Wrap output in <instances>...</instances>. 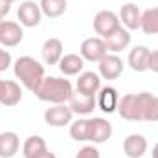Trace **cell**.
<instances>
[{
  "label": "cell",
  "instance_id": "5bb4252c",
  "mask_svg": "<svg viewBox=\"0 0 158 158\" xmlns=\"http://www.w3.org/2000/svg\"><path fill=\"white\" fill-rule=\"evenodd\" d=\"M40 53H42V61L44 64H59L61 57L64 55V46H63V40L61 39H46L42 48H40Z\"/></svg>",
  "mask_w": 158,
  "mask_h": 158
},
{
  "label": "cell",
  "instance_id": "8992f818",
  "mask_svg": "<svg viewBox=\"0 0 158 158\" xmlns=\"http://www.w3.org/2000/svg\"><path fill=\"white\" fill-rule=\"evenodd\" d=\"M17 17H19L20 24H22L24 28H37L40 24V19H42L40 6L37 2H33V0H24V2L19 6Z\"/></svg>",
  "mask_w": 158,
  "mask_h": 158
},
{
  "label": "cell",
  "instance_id": "ac0fdd59",
  "mask_svg": "<svg viewBox=\"0 0 158 158\" xmlns=\"http://www.w3.org/2000/svg\"><path fill=\"white\" fill-rule=\"evenodd\" d=\"M57 66L63 76H79L85 68V59L77 53H64Z\"/></svg>",
  "mask_w": 158,
  "mask_h": 158
},
{
  "label": "cell",
  "instance_id": "83f0119b",
  "mask_svg": "<svg viewBox=\"0 0 158 158\" xmlns=\"http://www.w3.org/2000/svg\"><path fill=\"white\" fill-rule=\"evenodd\" d=\"M147 70L158 74V50H151L149 53V61H147Z\"/></svg>",
  "mask_w": 158,
  "mask_h": 158
},
{
  "label": "cell",
  "instance_id": "7a4b0ae2",
  "mask_svg": "<svg viewBox=\"0 0 158 158\" xmlns=\"http://www.w3.org/2000/svg\"><path fill=\"white\" fill-rule=\"evenodd\" d=\"M33 94L40 101H46L52 105H61V103H68L70 96L74 94V86L64 77L46 76L39 83V86L33 90Z\"/></svg>",
  "mask_w": 158,
  "mask_h": 158
},
{
  "label": "cell",
  "instance_id": "cb8c5ba5",
  "mask_svg": "<svg viewBox=\"0 0 158 158\" xmlns=\"http://www.w3.org/2000/svg\"><path fill=\"white\" fill-rule=\"evenodd\" d=\"M140 30L145 35H158V6L142 11V26Z\"/></svg>",
  "mask_w": 158,
  "mask_h": 158
},
{
  "label": "cell",
  "instance_id": "9a60e30c",
  "mask_svg": "<svg viewBox=\"0 0 158 158\" xmlns=\"http://www.w3.org/2000/svg\"><path fill=\"white\" fill-rule=\"evenodd\" d=\"M76 90L85 96H98L101 90V76L96 72H81L76 83Z\"/></svg>",
  "mask_w": 158,
  "mask_h": 158
},
{
  "label": "cell",
  "instance_id": "52a82bcc",
  "mask_svg": "<svg viewBox=\"0 0 158 158\" xmlns=\"http://www.w3.org/2000/svg\"><path fill=\"white\" fill-rule=\"evenodd\" d=\"M72 118H74V112L66 103L53 105L44 110V121L50 127H66L72 123Z\"/></svg>",
  "mask_w": 158,
  "mask_h": 158
},
{
  "label": "cell",
  "instance_id": "f1b7e54d",
  "mask_svg": "<svg viewBox=\"0 0 158 158\" xmlns=\"http://www.w3.org/2000/svg\"><path fill=\"white\" fill-rule=\"evenodd\" d=\"M11 11V2L9 0H0V19H4Z\"/></svg>",
  "mask_w": 158,
  "mask_h": 158
},
{
  "label": "cell",
  "instance_id": "4316f807",
  "mask_svg": "<svg viewBox=\"0 0 158 158\" xmlns=\"http://www.w3.org/2000/svg\"><path fill=\"white\" fill-rule=\"evenodd\" d=\"M11 64H13L11 53H9L7 50H4V46H0V72H6Z\"/></svg>",
  "mask_w": 158,
  "mask_h": 158
},
{
  "label": "cell",
  "instance_id": "30bf717a",
  "mask_svg": "<svg viewBox=\"0 0 158 158\" xmlns=\"http://www.w3.org/2000/svg\"><path fill=\"white\" fill-rule=\"evenodd\" d=\"M112 136V125L105 118H90V129H88V142L99 145L105 143Z\"/></svg>",
  "mask_w": 158,
  "mask_h": 158
},
{
  "label": "cell",
  "instance_id": "f546056e",
  "mask_svg": "<svg viewBox=\"0 0 158 158\" xmlns=\"http://www.w3.org/2000/svg\"><path fill=\"white\" fill-rule=\"evenodd\" d=\"M35 158H57V156H55V155H53V153H52L50 149H46L44 153H40L39 156H35Z\"/></svg>",
  "mask_w": 158,
  "mask_h": 158
},
{
  "label": "cell",
  "instance_id": "4fadbf2b",
  "mask_svg": "<svg viewBox=\"0 0 158 158\" xmlns=\"http://www.w3.org/2000/svg\"><path fill=\"white\" fill-rule=\"evenodd\" d=\"M118 17H119L121 26L127 28L129 31H131V30H140V26H142V11H140V7H138L136 4H132V2H127V4L121 6Z\"/></svg>",
  "mask_w": 158,
  "mask_h": 158
},
{
  "label": "cell",
  "instance_id": "4dcf8cb0",
  "mask_svg": "<svg viewBox=\"0 0 158 158\" xmlns=\"http://www.w3.org/2000/svg\"><path fill=\"white\" fill-rule=\"evenodd\" d=\"M153 158H158V143L153 147Z\"/></svg>",
  "mask_w": 158,
  "mask_h": 158
},
{
  "label": "cell",
  "instance_id": "e0dca14e",
  "mask_svg": "<svg viewBox=\"0 0 158 158\" xmlns=\"http://www.w3.org/2000/svg\"><path fill=\"white\" fill-rule=\"evenodd\" d=\"M131 31L123 26H119L116 31H112L109 37H105V44L109 48V53H119L131 44Z\"/></svg>",
  "mask_w": 158,
  "mask_h": 158
},
{
  "label": "cell",
  "instance_id": "9c48e42d",
  "mask_svg": "<svg viewBox=\"0 0 158 158\" xmlns=\"http://www.w3.org/2000/svg\"><path fill=\"white\" fill-rule=\"evenodd\" d=\"M24 39V31L19 22L13 20H4L2 30H0V46L4 48H15Z\"/></svg>",
  "mask_w": 158,
  "mask_h": 158
},
{
  "label": "cell",
  "instance_id": "277c9868",
  "mask_svg": "<svg viewBox=\"0 0 158 158\" xmlns=\"http://www.w3.org/2000/svg\"><path fill=\"white\" fill-rule=\"evenodd\" d=\"M107 53H109V48L105 44V39L101 37H88L79 46V55L88 63H99Z\"/></svg>",
  "mask_w": 158,
  "mask_h": 158
},
{
  "label": "cell",
  "instance_id": "d6a6232c",
  "mask_svg": "<svg viewBox=\"0 0 158 158\" xmlns=\"http://www.w3.org/2000/svg\"><path fill=\"white\" fill-rule=\"evenodd\" d=\"M2 24H4V19H0V30H2Z\"/></svg>",
  "mask_w": 158,
  "mask_h": 158
},
{
  "label": "cell",
  "instance_id": "8fae6325",
  "mask_svg": "<svg viewBox=\"0 0 158 158\" xmlns=\"http://www.w3.org/2000/svg\"><path fill=\"white\" fill-rule=\"evenodd\" d=\"M68 107L72 109L74 114L88 116V114H92V112L98 109V105H96V96H85V94H81V92L76 90V92L70 96V99H68Z\"/></svg>",
  "mask_w": 158,
  "mask_h": 158
},
{
  "label": "cell",
  "instance_id": "484cf974",
  "mask_svg": "<svg viewBox=\"0 0 158 158\" xmlns=\"http://www.w3.org/2000/svg\"><path fill=\"white\" fill-rule=\"evenodd\" d=\"M76 158H101V155H99V151L94 145H85V147H81L77 151Z\"/></svg>",
  "mask_w": 158,
  "mask_h": 158
},
{
  "label": "cell",
  "instance_id": "836d02e7",
  "mask_svg": "<svg viewBox=\"0 0 158 158\" xmlns=\"http://www.w3.org/2000/svg\"><path fill=\"white\" fill-rule=\"evenodd\" d=\"M9 2H11V4H13V2H17V0H9Z\"/></svg>",
  "mask_w": 158,
  "mask_h": 158
},
{
  "label": "cell",
  "instance_id": "3957f363",
  "mask_svg": "<svg viewBox=\"0 0 158 158\" xmlns=\"http://www.w3.org/2000/svg\"><path fill=\"white\" fill-rule=\"evenodd\" d=\"M13 72H15V77L22 83V86L31 90V92L46 77L44 76V64H40L35 57H30V55L19 57L13 63Z\"/></svg>",
  "mask_w": 158,
  "mask_h": 158
},
{
  "label": "cell",
  "instance_id": "ffe728a7",
  "mask_svg": "<svg viewBox=\"0 0 158 158\" xmlns=\"http://www.w3.org/2000/svg\"><path fill=\"white\" fill-rule=\"evenodd\" d=\"M149 53L151 50L147 46H134L129 52L127 63L134 72H145L147 70V61H149Z\"/></svg>",
  "mask_w": 158,
  "mask_h": 158
},
{
  "label": "cell",
  "instance_id": "d6986e66",
  "mask_svg": "<svg viewBox=\"0 0 158 158\" xmlns=\"http://www.w3.org/2000/svg\"><path fill=\"white\" fill-rule=\"evenodd\" d=\"M20 149V138L13 131L0 132V158H13Z\"/></svg>",
  "mask_w": 158,
  "mask_h": 158
},
{
  "label": "cell",
  "instance_id": "44dd1931",
  "mask_svg": "<svg viewBox=\"0 0 158 158\" xmlns=\"http://www.w3.org/2000/svg\"><path fill=\"white\" fill-rule=\"evenodd\" d=\"M22 99V88L17 81H4V90L0 98V105L4 107H15Z\"/></svg>",
  "mask_w": 158,
  "mask_h": 158
},
{
  "label": "cell",
  "instance_id": "5b68a950",
  "mask_svg": "<svg viewBox=\"0 0 158 158\" xmlns=\"http://www.w3.org/2000/svg\"><path fill=\"white\" fill-rule=\"evenodd\" d=\"M119 26H121L119 17L114 11H110V9H101V11H98L96 17H94V31H96L101 39L109 37L112 31L118 30Z\"/></svg>",
  "mask_w": 158,
  "mask_h": 158
},
{
  "label": "cell",
  "instance_id": "7402d4cb",
  "mask_svg": "<svg viewBox=\"0 0 158 158\" xmlns=\"http://www.w3.org/2000/svg\"><path fill=\"white\" fill-rule=\"evenodd\" d=\"M46 149H48L46 140L42 136H37V134L28 136L24 140V143H22V155H24V158H35V156H39L40 153H44Z\"/></svg>",
  "mask_w": 158,
  "mask_h": 158
},
{
  "label": "cell",
  "instance_id": "7c38bea8",
  "mask_svg": "<svg viewBox=\"0 0 158 158\" xmlns=\"http://www.w3.org/2000/svg\"><path fill=\"white\" fill-rule=\"evenodd\" d=\"M119 96L118 90L114 86H101V90L96 96V105L99 110H103L105 114H112L118 110Z\"/></svg>",
  "mask_w": 158,
  "mask_h": 158
},
{
  "label": "cell",
  "instance_id": "2e32d148",
  "mask_svg": "<svg viewBox=\"0 0 158 158\" xmlns=\"http://www.w3.org/2000/svg\"><path fill=\"white\" fill-rule=\"evenodd\" d=\"M147 138L142 134H129L123 140V153L127 158H142L147 153Z\"/></svg>",
  "mask_w": 158,
  "mask_h": 158
},
{
  "label": "cell",
  "instance_id": "1f68e13d",
  "mask_svg": "<svg viewBox=\"0 0 158 158\" xmlns=\"http://www.w3.org/2000/svg\"><path fill=\"white\" fill-rule=\"evenodd\" d=\"M4 81L6 79H0V98H2V90H4Z\"/></svg>",
  "mask_w": 158,
  "mask_h": 158
},
{
  "label": "cell",
  "instance_id": "d4e9b609",
  "mask_svg": "<svg viewBox=\"0 0 158 158\" xmlns=\"http://www.w3.org/2000/svg\"><path fill=\"white\" fill-rule=\"evenodd\" d=\"M88 129H90V119L79 118L70 123V136L76 142H88Z\"/></svg>",
  "mask_w": 158,
  "mask_h": 158
},
{
  "label": "cell",
  "instance_id": "ba28073f",
  "mask_svg": "<svg viewBox=\"0 0 158 158\" xmlns=\"http://www.w3.org/2000/svg\"><path fill=\"white\" fill-rule=\"evenodd\" d=\"M98 68H99V76L101 79H107V81H114L121 76L123 72V61L118 53H107L99 63H98Z\"/></svg>",
  "mask_w": 158,
  "mask_h": 158
},
{
  "label": "cell",
  "instance_id": "6da1fadb",
  "mask_svg": "<svg viewBox=\"0 0 158 158\" xmlns=\"http://www.w3.org/2000/svg\"><path fill=\"white\" fill-rule=\"evenodd\" d=\"M118 114L127 121H158V96L151 92L125 94L119 98Z\"/></svg>",
  "mask_w": 158,
  "mask_h": 158
},
{
  "label": "cell",
  "instance_id": "603a6c76",
  "mask_svg": "<svg viewBox=\"0 0 158 158\" xmlns=\"http://www.w3.org/2000/svg\"><path fill=\"white\" fill-rule=\"evenodd\" d=\"M40 11L44 17L48 19H59L66 13V7H68V2L66 0H40L39 2Z\"/></svg>",
  "mask_w": 158,
  "mask_h": 158
}]
</instances>
